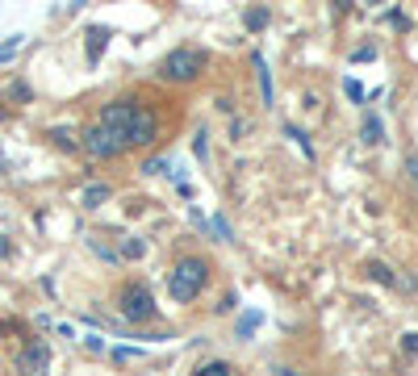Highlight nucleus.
Returning <instances> with one entry per match:
<instances>
[{
  "label": "nucleus",
  "mask_w": 418,
  "mask_h": 376,
  "mask_svg": "<svg viewBox=\"0 0 418 376\" xmlns=\"http://www.w3.org/2000/svg\"><path fill=\"white\" fill-rule=\"evenodd\" d=\"M54 138H59V146H67V151H71V146H75V138H71V134H67V130H54Z\"/></svg>",
  "instance_id": "18"
},
{
  "label": "nucleus",
  "mask_w": 418,
  "mask_h": 376,
  "mask_svg": "<svg viewBox=\"0 0 418 376\" xmlns=\"http://www.w3.org/2000/svg\"><path fill=\"white\" fill-rule=\"evenodd\" d=\"M84 151H88L92 159H113V155H121V151H126V142H121L117 134H109V130L96 121V126L84 134Z\"/></svg>",
  "instance_id": "4"
},
{
  "label": "nucleus",
  "mask_w": 418,
  "mask_h": 376,
  "mask_svg": "<svg viewBox=\"0 0 418 376\" xmlns=\"http://www.w3.org/2000/svg\"><path fill=\"white\" fill-rule=\"evenodd\" d=\"M381 134H385V130H381V121H377V117H364V142H368V146H377V142H381Z\"/></svg>",
  "instance_id": "10"
},
{
  "label": "nucleus",
  "mask_w": 418,
  "mask_h": 376,
  "mask_svg": "<svg viewBox=\"0 0 418 376\" xmlns=\"http://www.w3.org/2000/svg\"><path fill=\"white\" fill-rule=\"evenodd\" d=\"M201 71H205V54L193 50V46H180V50H172V54L163 59V75H167V80H193V75H201Z\"/></svg>",
  "instance_id": "3"
},
{
  "label": "nucleus",
  "mask_w": 418,
  "mask_h": 376,
  "mask_svg": "<svg viewBox=\"0 0 418 376\" xmlns=\"http://www.w3.org/2000/svg\"><path fill=\"white\" fill-rule=\"evenodd\" d=\"M205 280H209V264H205L201 255H188V260H180V264H176V272H172L167 289H172V297H176V301H193V297L205 289Z\"/></svg>",
  "instance_id": "1"
},
{
  "label": "nucleus",
  "mask_w": 418,
  "mask_h": 376,
  "mask_svg": "<svg viewBox=\"0 0 418 376\" xmlns=\"http://www.w3.org/2000/svg\"><path fill=\"white\" fill-rule=\"evenodd\" d=\"M155 130H159V121H155V113L151 109H142V105H134V121H130V146H147V142H155Z\"/></svg>",
  "instance_id": "6"
},
{
  "label": "nucleus",
  "mask_w": 418,
  "mask_h": 376,
  "mask_svg": "<svg viewBox=\"0 0 418 376\" xmlns=\"http://www.w3.org/2000/svg\"><path fill=\"white\" fill-rule=\"evenodd\" d=\"M193 376H230V364H222V360H214V364H205V368H197Z\"/></svg>",
  "instance_id": "11"
},
{
  "label": "nucleus",
  "mask_w": 418,
  "mask_h": 376,
  "mask_svg": "<svg viewBox=\"0 0 418 376\" xmlns=\"http://www.w3.org/2000/svg\"><path fill=\"white\" fill-rule=\"evenodd\" d=\"M147 172H151V176H155V172H167V159H151V163H147Z\"/></svg>",
  "instance_id": "19"
},
{
  "label": "nucleus",
  "mask_w": 418,
  "mask_h": 376,
  "mask_svg": "<svg viewBox=\"0 0 418 376\" xmlns=\"http://www.w3.org/2000/svg\"><path fill=\"white\" fill-rule=\"evenodd\" d=\"M117 310L126 322H147V318H155V293L147 285H126L117 297Z\"/></svg>",
  "instance_id": "2"
},
{
  "label": "nucleus",
  "mask_w": 418,
  "mask_h": 376,
  "mask_svg": "<svg viewBox=\"0 0 418 376\" xmlns=\"http://www.w3.org/2000/svg\"><path fill=\"white\" fill-rule=\"evenodd\" d=\"M105 42H109V29H105V25H92V29H88V59H92V63L100 59Z\"/></svg>",
  "instance_id": "7"
},
{
  "label": "nucleus",
  "mask_w": 418,
  "mask_h": 376,
  "mask_svg": "<svg viewBox=\"0 0 418 376\" xmlns=\"http://www.w3.org/2000/svg\"><path fill=\"white\" fill-rule=\"evenodd\" d=\"M17 376H50V347L46 343H29L17 356Z\"/></svg>",
  "instance_id": "5"
},
{
  "label": "nucleus",
  "mask_w": 418,
  "mask_h": 376,
  "mask_svg": "<svg viewBox=\"0 0 418 376\" xmlns=\"http://www.w3.org/2000/svg\"><path fill=\"white\" fill-rule=\"evenodd\" d=\"M285 134H289V138H297V146H301L306 155H314V146H310V138H306V134H301L297 126H285Z\"/></svg>",
  "instance_id": "12"
},
{
  "label": "nucleus",
  "mask_w": 418,
  "mask_h": 376,
  "mask_svg": "<svg viewBox=\"0 0 418 376\" xmlns=\"http://www.w3.org/2000/svg\"><path fill=\"white\" fill-rule=\"evenodd\" d=\"M410 176H415V184H418V159H410Z\"/></svg>",
  "instance_id": "21"
},
{
  "label": "nucleus",
  "mask_w": 418,
  "mask_h": 376,
  "mask_svg": "<svg viewBox=\"0 0 418 376\" xmlns=\"http://www.w3.org/2000/svg\"><path fill=\"white\" fill-rule=\"evenodd\" d=\"M17 46H21V38H8V42H4V46H0V63H4V59H8V54H17Z\"/></svg>",
  "instance_id": "16"
},
{
  "label": "nucleus",
  "mask_w": 418,
  "mask_h": 376,
  "mask_svg": "<svg viewBox=\"0 0 418 376\" xmlns=\"http://www.w3.org/2000/svg\"><path fill=\"white\" fill-rule=\"evenodd\" d=\"M402 352L415 356V352H418V335H406V339H402Z\"/></svg>",
  "instance_id": "17"
},
{
  "label": "nucleus",
  "mask_w": 418,
  "mask_h": 376,
  "mask_svg": "<svg viewBox=\"0 0 418 376\" xmlns=\"http://www.w3.org/2000/svg\"><path fill=\"white\" fill-rule=\"evenodd\" d=\"M8 255H13V243H8V239L0 234V260H8Z\"/></svg>",
  "instance_id": "20"
},
{
  "label": "nucleus",
  "mask_w": 418,
  "mask_h": 376,
  "mask_svg": "<svg viewBox=\"0 0 418 376\" xmlns=\"http://www.w3.org/2000/svg\"><path fill=\"white\" fill-rule=\"evenodd\" d=\"M368 272H373V280H381V285H398V272H394L389 264H381V260H373Z\"/></svg>",
  "instance_id": "8"
},
{
  "label": "nucleus",
  "mask_w": 418,
  "mask_h": 376,
  "mask_svg": "<svg viewBox=\"0 0 418 376\" xmlns=\"http://www.w3.org/2000/svg\"><path fill=\"white\" fill-rule=\"evenodd\" d=\"M142 251H147V243H142V239H130V243L121 247V255H126V260H138Z\"/></svg>",
  "instance_id": "13"
},
{
  "label": "nucleus",
  "mask_w": 418,
  "mask_h": 376,
  "mask_svg": "<svg viewBox=\"0 0 418 376\" xmlns=\"http://www.w3.org/2000/svg\"><path fill=\"white\" fill-rule=\"evenodd\" d=\"M109 197H113L109 184H92V188H84V205H100V201H109Z\"/></svg>",
  "instance_id": "9"
},
{
  "label": "nucleus",
  "mask_w": 418,
  "mask_h": 376,
  "mask_svg": "<svg viewBox=\"0 0 418 376\" xmlns=\"http://www.w3.org/2000/svg\"><path fill=\"white\" fill-rule=\"evenodd\" d=\"M247 25H251V29L268 25V13H264V8H251V13H247Z\"/></svg>",
  "instance_id": "14"
},
{
  "label": "nucleus",
  "mask_w": 418,
  "mask_h": 376,
  "mask_svg": "<svg viewBox=\"0 0 418 376\" xmlns=\"http://www.w3.org/2000/svg\"><path fill=\"white\" fill-rule=\"evenodd\" d=\"M343 92H348V96H352V100H364V88H360V84H356V80H348V84H343Z\"/></svg>",
  "instance_id": "15"
}]
</instances>
